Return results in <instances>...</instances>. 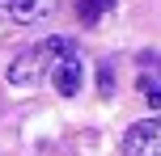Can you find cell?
I'll return each instance as SVG.
<instances>
[{"label":"cell","mask_w":161,"mask_h":156,"mask_svg":"<svg viewBox=\"0 0 161 156\" xmlns=\"http://www.w3.org/2000/svg\"><path fill=\"white\" fill-rule=\"evenodd\" d=\"M97 89H102V93H114V72H110V68L97 72Z\"/></svg>","instance_id":"cell-6"},{"label":"cell","mask_w":161,"mask_h":156,"mask_svg":"<svg viewBox=\"0 0 161 156\" xmlns=\"http://www.w3.org/2000/svg\"><path fill=\"white\" fill-rule=\"evenodd\" d=\"M148 106H153L157 114H161V89H148Z\"/></svg>","instance_id":"cell-7"},{"label":"cell","mask_w":161,"mask_h":156,"mask_svg":"<svg viewBox=\"0 0 161 156\" xmlns=\"http://www.w3.org/2000/svg\"><path fill=\"white\" fill-rule=\"evenodd\" d=\"M106 8H114V0H80V21H85V25H93L97 17L106 13Z\"/></svg>","instance_id":"cell-5"},{"label":"cell","mask_w":161,"mask_h":156,"mask_svg":"<svg viewBox=\"0 0 161 156\" xmlns=\"http://www.w3.org/2000/svg\"><path fill=\"white\" fill-rule=\"evenodd\" d=\"M55 8V0H0V13L8 21H21V25H34Z\"/></svg>","instance_id":"cell-4"},{"label":"cell","mask_w":161,"mask_h":156,"mask_svg":"<svg viewBox=\"0 0 161 156\" xmlns=\"http://www.w3.org/2000/svg\"><path fill=\"white\" fill-rule=\"evenodd\" d=\"M51 84H55V93H59V97H76V93H80V84H85V63H80V55H76V51H68V55L55 63V72H51Z\"/></svg>","instance_id":"cell-3"},{"label":"cell","mask_w":161,"mask_h":156,"mask_svg":"<svg viewBox=\"0 0 161 156\" xmlns=\"http://www.w3.org/2000/svg\"><path fill=\"white\" fill-rule=\"evenodd\" d=\"M123 156H161V114L127 127V135H123Z\"/></svg>","instance_id":"cell-2"},{"label":"cell","mask_w":161,"mask_h":156,"mask_svg":"<svg viewBox=\"0 0 161 156\" xmlns=\"http://www.w3.org/2000/svg\"><path fill=\"white\" fill-rule=\"evenodd\" d=\"M68 51H76L72 38H59V34L47 38V42H38V47H30V51H21V55L8 63V84H38L42 76L55 72V63Z\"/></svg>","instance_id":"cell-1"}]
</instances>
